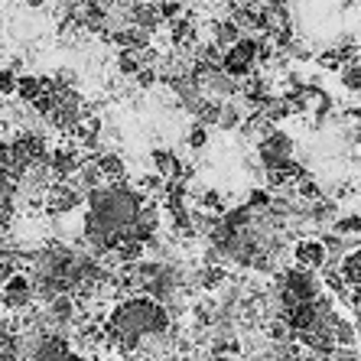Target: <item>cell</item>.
I'll return each mask as SVG.
<instances>
[{"label":"cell","mask_w":361,"mask_h":361,"mask_svg":"<svg viewBox=\"0 0 361 361\" xmlns=\"http://www.w3.org/2000/svg\"><path fill=\"white\" fill-rule=\"evenodd\" d=\"M104 332L111 336L114 345L127 348V352H134L143 338L169 332V310L147 293L130 296V300H121L118 306H114Z\"/></svg>","instance_id":"6da1fadb"},{"label":"cell","mask_w":361,"mask_h":361,"mask_svg":"<svg viewBox=\"0 0 361 361\" xmlns=\"http://www.w3.org/2000/svg\"><path fill=\"white\" fill-rule=\"evenodd\" d=\"M261 62V39H251V36H241V39L225 49L221 56V68H225L231 78H247Z\"/></svg>","instance_id":"7a4b0ae2"},{"label":"cell","mask_w":361,"mask_h":361,"mask_svg":"<svg viewBox=\"0 0 361 361\" xmlns=\"http://www.w3.org/2000/svg\"><path fill=\"white\" fill-rule=\"evenodd\" d=\"M257 157H261L264 176L274 169H283L286 163H293V137L286 130H270L257 140Z\"/></svg>","instance_id":"3957f363"},{"label":"cell","mask_w":361,"mask_h":361,"mask_svg":"<svg viewBox=\"0 0 361 361\" xmlns=\"http://www.w3.org/2000/svg\"><path fill=\"white\" fill-rule=\"evenodd\" d=\"M290 254H293L296 267H306V270H322L329 264V254H326L319 238H300Z\"/></svg>","instance_id":"277c9868"},{"label":"cell","mask_w":361,"mask_h":361,"mask_svg":"<svg viewBox=\"0 0 361 361\" xmlns=\"http://www.w3.org/2000/svg\"><path fill=\"white\" fill-rule=\"evenodd\" d=\"M130 26H143V30H157L163 26V13L150 0H130Z\"/></svg>","instance_id":"5b68a950"},{"label":"cell","mask_w":361,"mask_h":361,"mask_svg":"<svg viewBox=\"0 0 361 361\" xmlns=\"http://www.w3.org/2000/svg\"><path fill=\"white\" fill-rule=\"evenodd\" d=\"M153 166H157V176H163L166 183L173 179H183L185 176V166H183V157H176L173 150H153Z\"/></svg>","instance_id":"8992f818"},{"label":"cell","mask_w":361,"mask_h":361,"mask_svg":"<svg viewBox=\"0 0 361 361\" xmlns=\"http://www.w3.org/2000/svg\"><path fill=\"white\" fill-rule=\"evenodd\" d=\"M209 26H212V42H215V46H219L221 52L231 49V46H235V42L244 36V30H241V26H238L231 17H225V20H212Z\"/></svg>","instance_id":"52a82bcc"},{"label":"cell","mask_w":361,"mask_h":361,"mask_svg":"<svg viewBox=\"0 0 361 361\" xmlns=\"http://www.w3.org/2000/svg\"><path fill=\"white\" fill-rule=\"evenodd\" d=\"M42 92H46L42 75H17V98L23 101V104H33Z\"/></svg>","instance_id":"ba28073f"},{"label":"cell","mask_w":361,"mask_h":361,"mask_svg":"<svg viewBox=\"0 0 361 361\" xmlns=\"http://www.w3.org/2000/svg\"><path fill=\"white\" fill-rule=\"evenodd\" d=\"M118 72L124 78H134L137 72H140V59H137L134 49H121L118 52Z\"/></svg>","instance_id":"9c48e42d"},{"label":"cell","mask_w":361,"mask_h":361,"mask_svg":"<svg viewBox=\"0 0 361 361\" xmlns=\"http://www.w3.org/2000/svg\"><path fill=\"white\" fill-rule=\"evenodd\" d=\"M185 143H189L192 150H202V147L209 143V127L199 124V121H192V127H189V134H185Z\"/></svg>","instance_id":"30bf717a"},{"label":"cell","mask_w":361,"mask_h":361,"mask_svg":"<svg viewBox=\"0 0 361 361\" xmlns=\"http://www.w3.org/2000/svg\"><path fill=\"white\" fill-rule=\"evenodd\" d=\"M17 94V72L13 68H0V98Z\"/></svg>","instance_id":"8fae6325"},{"label":"cell","mask_w":361,"mask_h":361,"mask_svg":"<svg viewBox=\"0 0 361 361\" xmlns=\"http://www.w3.org/2000/svg\"><path fill=\"white\" fill-rule=\"evenodd\" d=\"M0 361H17V355H0Z\"/></svg>","instance_id":"7c38bea8"}]
</instances>
